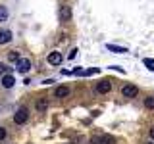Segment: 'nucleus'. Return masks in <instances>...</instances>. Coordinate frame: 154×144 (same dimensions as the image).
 Here are the masks:
<instances>
[{
  "label": "nucleus",
  "mask_w": 154,
  "mask_h": 144,
  "mask_svg": "<svg viewBox=\"0 0 154 144\" xmlns=\"http://www.w3.org/2000/svg\"><path fill=\"white\" fill-rule=\"evenodd\" d=\"M27 119H29V112H27V108H19L16 113H14V123L16 125H23V123H27Z\"/></svg>",
  "instance_id": "1"
},
{
  "label": "nucleus",
  "mask_w": 154,
  "mask_h": 144,
  "mask_svg": "<svg viewBox=\"0 0 154 144\" xmlns=\"http://www.w3.org/2000/svg\"><path fill=\"white\" fill-rule=\"evenodd\" d=\"M91 142L93 144H114L116 138L112 136V134H100V136H93Z\"/></svg>",
  "instance_id": "2"
},
{
  "label": "nucleus",
  "mask_w": 154,
  "mask_h": 144,
  "mask_svg": "<svg viewBox=\"0 0 154 144\" xmlns=\"http://www.w3.org/2000/svg\"><path fill=\"white\" fill-rule=\"evenodd\" d=\"M16 69L19 73H27L29 69H31V60H27V58H19L17 64H16Z\"/></svg>",
  "instance_id": "3"
},
{
  "label": "nucleus",
  "mask_w": 154,
  "mask_h": 144,
  "mask_svg": "<svg viewBox=\"0 0 154 144\" xmlns=\"http://www.w3.org/2000/svg\"><path fill=\"white\" fill-rule=\"evenodd\" d=\"M122 94L125 96V98H135V96L139 94V88L135 85H125L122 88Z\"/></svg>",
  "instance_id": "4"
},
{
  "label": "nucleus",
  "mask_w": 154,
  "mask_h": 144,
  "mask_svg": "<svg viewBox=\"0 0 154 144\" xmlns=\"http://www.w3.org/2000/svg\"><path fill=\"white\" fill-rule=\"evenodd\" d=\"M112 90V85H110V81H98L96 83V92L98 94H106Z\"/></svg>",
  "instance_id": "5"
},
{
  "label": "nucleus",
  "mask_w": 154,
  "mask_h": 144,
  "mask_svg": "<svg viewBox=\"0 0 154 144\" xmlns=\"http://www.w3.org/2000/svg\"><path fill=\"white\" fill-rule=\"evenodd\" d=\"M62 62H64V58H62L60 52H50L48 54V64L50 65H60Z\"/></svg>",
  "instance_id": "6"
},
{
  "label": "nucleus",
  "mask_w": 154,
  "mask_h": 144,
  "mask_svg": "<svg viewBox=\"0 0 154 144\" xmlns=\"http://www.w3.org/2000/svg\"><path fill=\"white\" fill-rule=\"evenodd\" d=\"M14 83H16V79H14V75H12V73L2 75V86H4V88H12Z\"/></svg>",
  "instance_id": "7"
},
{
  "label": "nucleus",
  "mask_w": 154,
  "mask_h": 144,
  "mask_svg": "<svg viewBox=\"0 0 154 144\" xmlns=\"http://www.w3.org/2000/svg\"><path fill=\"white\" fill-rule=\"evenodd\" d=\"M69 92H71V90L67 88V86H64V85H62V86H56V90H54V96H56V98H66V96H69Z\"/></svg>",
  "instance_id": "8"
},
{
  "label": "nucleus",
  "mask_w": 154,
  "mask_h": 144,
  "mask_svg": "<svg viewBox=\"0 0 154 144\" xmlns=\"http://www.w3.org/2000/svg\"><path fill=\"white\" fill-rule=\"evenodd\" d=\"M60 19H62V21H69V19H71V6H62Z\"/></svg>",
  "instance_id": "9"
},
{
  "label": "nucleus",
  "mask_w": 154,
  "mask_h": 144,
  "mask_svg": "<svg viewBox=\"0 0 154 144\" xmlns=\"http://www.w3.org/2000/svg\"><path fill=\"white\" fill-rule=\"evenodd\" d=\"M10 40H12V31H8V29L0 31V44H8Z\"/></svg>",
  "instance_id": "10"
},
{
  "label": "nucleus",
  "mask_w": 154,
  "mask_h": 144,
  "mask_svg": "<svg viewBox=\"0 0 154 144\" xmlns=\"http://www.w3.org/2000/svg\"><path fill=\"white\" fill-rule=\"evenodd\" d=\"M106 48H108V50H112V52H116V54H125V52H127L125 48H122V46H114V44H108Z\"/></svg>",
  "instance_id": "11"
},
{
  "label": "nucleus",
  "mask_w": 154,
  "mask_h": 144,
  "mask_svg": "<svg viewBox=\"0 0 154 144\" xmlns=\"http://www.w3.org/2000/svg\"><path fill=\"white\" fill-rule=\"evenodd\" d=\"M17 60H19V52H10V54H8V62H10V64H17Z\"/></svg>",
  "instance_id": "12"
},
{
  "label": "nucleus",
  "mask_w": 154,
  "mask_h": 144,
  "mask_svg": "<svg viewBox=\"0 0 154 144\" xmlns=\"http://www.w3.org/2000/svg\"><path fill=\"white\" fill-rule=\"evenodd\" d=\"M8 19V10L6 6H0V23H4Z\"/></svg>",
  "instance_id": "13"
},
{
  "label": "nucleus",
  "mask_w": 154,
  "mask_h": 144,
  "mask_svg": "<svg viewBox=\"0 0 154 144\" xmlns=\"http://www.w3.org/2000/svg\"><path fill=\"white\" fill-rule=\"evenodd\" d=\"M46 108H48V102H46V100H38V102H37V110H38V112H45Z\"/></svg>",
  "instance_id": "14"
},
{
  "label": "nucleus",
  "mask_w": 154,
  "mask_h": 144,
  "mask_svg": "<svg viewBox=\"0 0 154 144\" xmlns=\"http://www.w3.org/2000/svg\"><path fill=\"white\" fill-rule=\"evenodd\" d=\"M144 106H146L148 110H154V96H148V98L144 100Z\"/></svg>",
  "instance_id": "15"
},
{
  "label": "nucleus",
  "mask_w": 154,
  "mask_h": 144,
  "mask_svg": "<svg viewBox=\"0 0 154 144\" xmlns=\"http://www.w3.org/2000/svg\"><path fill=\"white\" fill-rule=\"evenodd\" d=\"M75 56H77V48H71V52H69V54H67V60L71 62V60H73Z\"/></svg>",
  "instance_id": "16"
},
{
  "label": "nucleus",
  "mask_w": 154,
  "mask_h": 144,
  "mask_svg": "<svg viewBox=\"0 0 154 144\" xmlns=\"http://www.w3.org/2000/svg\"><path fill=\"white\" fill-rule=\"evenodd\" d=\"M8 71H10V67H6L4 64H0V75H6Z\"/></svg>",
  "instance_id": "17"
},
{
  "label": "nucleus",
  "mask_w": 154,
  "mask_h": 144,
  "mask_svg": "<svg viewBox=\"0 0 154 144\" xmlns=\"http://www.w3.org/2000/svg\"><path fill=\"white\" fill-rule=\"evenodd\" d=\"M6 134H8V131L4 127H0V140H4V138H6Z\"/></svg>",
  "instance_id": "18"
},
{
  "label": "nucleus",
  "mask_w": 154,
  "mask_h": 144,
  "mask_svg": "<svg viewBox=\"0 0 154 144\" xmlns=\"http://www.w3.org/2000/svg\"><path fill=\"white\" fill-rule=\"evenodd\" d=\"M144 65H150V69H154V60H148V58H146V60H144Z\"/></svg>",
  "instance_id": "19"
},
{
  "label": "nucleus",
  "mask_w": 154,
  "mask_h": 144,
  "mask_svg": "<svg viewBox=\"0 0 154 144\" xmlns=\"http://www.w3.org/2000/svg\"><path fill=\"white\" fill-rule=\"evenodd\" d=\"M150 138H152V140H154V127L150 129Z\"/></svg>",
  "instance_id": "20"
},
{
  "label": "nucleus",
  "mask_w": 154,
  "mask_h": 144,
  "mask_svg": "<svg viewBox=\"0 0 154 144\" xmlns=\"http://www.w3.org/2000/svg\"><path fill=\"white\" fill-rule=\"evenodd\" d=\"M146 144H154V142H146Z\"/></svg>",
  "instance_id": "21"
}]
</instances>
